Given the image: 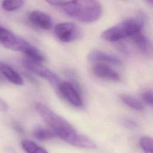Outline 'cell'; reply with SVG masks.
<instances>
[{"instance_id":"9c48e42d","label":"cell","mask_w":153,"mask_h":153,"mask_svg":"<svg viewBox=\"0 0 153 153\" xmlns=\"http://www.w3.org/2000/svg\"><path fill=\"white\" fill-rule=\"evenodd\" d=\"M93 72L96 76L102 79L115 82L120 80V76L116 71L103 64L99 63L94 65Z\"/></svg>"},{"instance_id":"8992f818","label":"cell","mask_w":153,"mask_h":153,"mask_svg":"<svg viewBox=\"0 0 153 153\" xmlns=\"http://www.w3.org/2000/svg\"><path fill=\"white\" fill-rule=\"evenodd\" d=\"M54 33L56 37L62 42H69L79 38L81 32L78 27L74 23L64 22L56 25Z\"/></svg>"},{"instance_id":"ac0fdd59","label":"cell","mask_w":153,"mask_h":153,"mask_svg":"<svg viewBox=\"0 0 153 153\" xmlns=\"http://www.w3.org/2000/svg\"><path fill=\"white\" fill-rule=\"evenodd\" d=\"M21 145L23 150L26 153H34L38 145L33 142L29 140H23L21 142Z\"/></svg>"},{"instance_id":"603a6c76","label":"cell","mask_w":153,"mask_h":153,"mask_svg":"<svg viewBox=\"0 0 153 153\" xmlns=\"http://www.w3.org/2000/svg\"><path fill=\"white\" fill-rule=\"evenodd\" d=\"M13 127H14V129H16L18 131H20V132H22L23 131V129H22V127L19 124H17V123L13 124Z\"/></svg>"},{"instance_id":"6da1fadb","label":"cell","mask_w":153,"mask_h":153,"mask_svg":"<svg viewBox=\"0 0 153 153\" xmlns=\"http://www.w3.org/2000/svg\"><path fill=\"white\" fill-rule=\"evenodd\" d=\"M37 112L56 136L73 146L95 149L96 144L88 137L77 132L75 128L65 119L55 113L45 104L37 102L35 104Z\"/></svg>"},{"instance_id":"7c38bea8","label":"cell","mask_w":153,"mask_h":153,"mask_svg":"<svg viewBox=\"0 0 153 153\" xmlns=\"http://www.w3.org/2000/svg\"><path fill=\"white\" fill-rule=\"evenodd\" d=\"M135 45L144 54H147L149 51V45L147 38L142 33V31L134 33L130 37Z\"/></svg>"},{"instance_id":"2e32d148","label":"cell","mask_w":153,"mask_h":153,"mask_svg":"<svg viewBox=\"0 0 153 153\" xmlns=\"http://www.w3.org/2000/svg\"><path fill=\"white\" fill-rule=\"evenodd\" d=\"M24 4L23 0H5L2 2V7L5 11H13L22 7Z\"/></svg>"},{"instance_id":"e0dca14e","label":"cell","mask_w":153,"mask_h":153,"mask_svg":"<svg viewBox=\"0 0 153 153\" xmlns=\"http://www.w3.org/2000/svg\"><path fill=\"white\" fill-rule=\"evenodd\" d=\"M139 144L144 153H153V138L142 137L139 140Z\"/></svg>"},{"instance_id":"ba28073f","label":"cell","mask_w":153,"mask_h":153,"mask_svg":"<svg viewBox=\"0 0 153 153\" xmlns=\"http://www.w3.org/2000/svg\"><path fill=\"white\" fill-rule=\"evenodd\" d=\"M29 20L34 26L43 30H50L53 26L51 17L39 10L31 11L29 14Z\"/></svg>"},{"instance_id":"5b68a950","label":"cell","mask_w":153,"mask_h":153,"mask_svg":"<svg viewBox=\"0 0 153 153\" xmlns=\"http://www.w3.org/2000/svg\"><path fill=\"white\" fill-rule=\"evenodd\" d=\"M0 43L7 48L22 52L29 45V43L25 39L1 26H0Z\"/></svg>"},{"instance_id":"cb8c5ba5","label":"cell","mask_w":153,"mask_h":153,"mask_svg":"<svg viewBox=\"0 0 153 153\" xmlns=\"http://www.w3.org/2000/svg\"><path fill=\"white\" fill-rule=\"evenodd\" d=\"M146 2H147V4H149L150 6H151V7H153V1H146Z\"/></svg>"},{"instance_id":"44dd1931","label":"cell","mask_w":153,"mask_h":153,"mask_svg":"<svg viewBox=\"0 0 153 153\" xmlns=\"http://www.w3.org/2000/svg\"><path fill=\"white\" fill-rule=\"evenodd\" d=\"M8 111V105L6 102L0 97V111L5 112Z\"/></svg>"},{"instance_id":"ffe728a7","label":"cell","mask_w":153,"mask_h":153,"mask_svg":"<svg viewBox=\"0 0 153 153\" xmlns=\"http://www.w3.org/2000/svg\"><path fill=\"white\" fill-rule=\"evenodd\" d=\"M122 122H123V124L128 128H133L137 127V123L134 121L130 118H124L122 120Z\"/></svg>"},{"instance_id":"7402d4cb","label":"cell","mask_w":153,"mask_h":153,"mask_svg":"<svg viewBox=\"0 0 153 153\" xmlns=\"http://www.w3.org/2000/svg\"><path fill=\"white\" fill-rule=\"evenodd\" d=\"M34 153H48V152L43 148L38 146L35 151L34 152Z\"/></svg>"},{"instance_id":"d6986e66","label":"cell","mask_w":153,"mask_h":153,"mask_svg":"<svg viewBox=\"0 0 153 153\" xmlns=\"http://www.w3.org/2000/svg\"><path fill=\"white\" fill-rule=\"evenodd\" d=\"M143 100L148 105L153 106V91L151 90H147L143 93L142 95Z\"/></svg>"},{"instance_id":"277c9868","label":"cell","mask_w":153,"mask_h":153,"mask_svg":"<svg viewBox=\"0 0 153 153\" xmlns=\"http://www.w3.org/2000/svg\"><path fill=\"white\" fill-rule=\"evenodd\" d=\"M23 65L26 69L46 79L56 90H58L61 82L59 77L50 69L42 66L41 63L32 62L27 59L23 60Z\"/></svg>"},{"instance_id":"9a60e30c","label":"cell","mask_w":153,"mask_h":153,"mask_svg":"<svg viewBox=\"0 0 153 153\" xmlns=\"http://www.w3.org/2000/svg\"><path fill=\"white\" fill-rule=\"evenodd\" d=\"M120 98L124 103L136 111H142L143 109L142 103L131 96L128 94H121L120 96Z\"/></svg>"},{"instance_id":"7a4b0ae2","label":"cell","mask_w":153,"mask_h":153,"mask_svg":"<svg viewBox=\"0 0 153 153\" xmlns=\"http://www.w3.org/2000/svg\"><path fill=\"white\" fill-rule=\"evenodd\" d=\"M50 5L62 9L68 16L84 23L97 20L102 13L101 4L94 0L48 1Z\"/></svg>"},{"instance_id":"3957f363","label":"cell","mask_w":153,"mask_h":153,"mask_svg":"<svg viewBox=\"0 0 153 153\" xmlns=\"http://www.w3.org/2000/svg\"><path fill=\"white\" fill-rule=\"evenodd\" d=\"M143 26V20L140 17L127 19L104 30L101 36L108 41H117L141 32Z\"/></svg>"},{"instance_id":"d4e9b609","label":"cell","mask_w":153,"mask_h":153,"mask_svg":"<svg viewBox=\"0 0 153 153\" xmlns=\"http://www.w3.org/2000/svg\"><path fill=\"white\" fill-rule=\"evenodd\" d=\"M1 80H2V79H1V76H0V82H1Z\"/></svg>"},{"instance_id":"5bb4252c","label":"cell","mask_w":153,"mask_h":153,"mask_svg":"<svg viewBox=\"0 0 153 153\" xmlns=\"http://www.w3.org/2000/svg\"><path fill=\"white\" fill-rule=\"evenodd\" d=\"M33 135L36 139L41 141L48 140L57 136L54 132L51 130L44 128L41 127L35 128L33 130Z\"/></svg>"},{"instance_id":"30bf717a","label":"cell","mask_w":153,"mask_h":153,"mask_svg":"<svg viewBox=\"0 0 153 153\" xmlns=\"http://www.w3.org/2000/svg\"><path fill=\"white\" fill-rule=\"evenodd\" d=\"M88 59L91 62H98L120 66L122 61L117 57L99 50H93L88 55Z\"/></svg>"},{"instance_id":"4fadbf2b","label":"cell","mask_w":153,"mask_h":153,"mask_svg":"<svg viewBox=\"0 0 153 153\" xmlns=\"http://www.w3.org/2000/svg\"><path fill=\"white\" fill-rule=\"evenodd\" d=\"M23 53L27 57V59L38 63H41L46 60L44 55L36 47L29 45L25 49Z\"/></svg>"},{"instance_id":"52a82bcc","label":"cell","mask_w":153,"mask_h":153,"mask_svg":"<svg viewBox=\"0 0 153 153\" xmlns=\"http://www.w3.org/2000/svg\"><path fill=\"white\" fill-rule=\"evenodd\" d=\"M58 91L60 94L73 106L76 107L82 106V101L78 91L70 82H61L59 86Z\"/></svg>"},{"instance_id":"8fae6325","label":"cell","mask_w":153,"mask_h":153,"mask_svg":"<svg viewBox=\"0 0 153 153\" xmlns=\"http://www.w3.org/2000/svg\"><path fill=\"white\" fill-rule=\"evenodd\" d=\"M0 71L10 82L17 85L23 84L24 81L22 76L9 65L0 63Z\"/></svg>"}]
</instances>
